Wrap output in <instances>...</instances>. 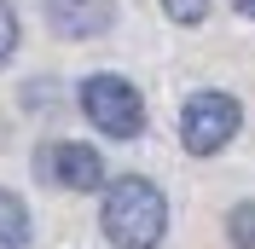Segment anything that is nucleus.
I'll return each instance as SVG.
<instances>
[{
  "label": "nucleus",
  "mask_w": 255,
  "mask_h": 249,
  "mask_svg": "<svg viewBox=\"0 0 255 249\" xmlns=\"http://www.w3.org/2000/svg\"><path fill=\"white\" fill-rule=\"evenodd\" d=\"M105 238L116 249H157L162 232H168V203L151 180L139 174H122L111 191H105V215H99Z\"/></svg>",
  "instance_id": "1"
},
{
  "label": "nucleus",
  "mask_w": 255,
  "mask_h": 249,
  "mask_svg": "<svg viewBox=\"0 0 255 249\" xmlns=\"http://www.w3.org/2000/svg\"><path fill=\"white\" fill-rule=\"evenodd\" d=\"M238 127H244V110H238V99L221 93V87H203V93H191L186 105H180V139H186L191 156L226 151Z\"/></svg>",
  "instance_id": "2"
},
{
  "label": "nucleus",
  "mask_w": 255,
  "mask_h": 249,
  "mask_svg": "<svg viewBox=\"0 0 255 249\" xmlns=\"http://www.w3.org/2000/svg\"><path fill=\"white\" fill-rule=\"evenodd\" d=\"M81 116L99 127V133H111V139H133L145 127V99L133 81L122 76H87L81 81Z\"/></svg>",
  "instance_id": "3"
},
{
  "label": "nucleus",
  "mask_w": 255,
  "mask_h": 249,
  "mask_svg": "<svg viewBox=\"0 0 255 249\" xmlns=\"http://www.w3.org/2000/svg\"><path fill=\"white\" fill-rule=\"evenodd\" d=\"M41 174H47L52 186H64V191H99L105 186V156L93 145L64 139V145H47L41 151Z\"/></svg>",
  "instance_id": "4"
},
{
  "label": "nucleus",
  "mask_w": 255,
  "mask_h": 249,
  "mask_svg": "<svg viewBox=\"0 0 255 249\" xmlns=\"http://www.w3.org/2000/svg\"><path fill=\"white\" fill-rule=\"evenodd\" d=\"M47 17H52L58 35L87 41V35H105L116 23V6H111V0H47Z\"/></svg>",
  "instance_id": "5"
},
{
  "label": "nucleus",
  "mask_w": 255,
  "mask_h": 249,
  "mask_svg": "<svg viewBox=\"0 0 255 249\" xmlns=\"http://www.w3.org/2000/svg\"><path fill=\"white\" fill-rule=\"evenodd\" d=\"M0 249H29V209L0 186Z\"/></svg>",
  "instance_id": "6"
},
{
  "label": "nucleus",
  "mask_w": 255,
  "mask_h": 249,
  "mask_svg": "<svg viewBox=\"0 0 255 249\" xmlns=\"http://www.w3.org/2000/svg\"><path fill=\"white\" fill-rule=\"evenodd\" d=\"M226 232L238 249H255V203H238L232 215H226Z\"/></svg>",
  "instance_id": "7"
},
{
  "label": "nucleus",
  "mask_w": 255,
  "mask_h": 249,
  "mask_svg": "<svg viewBox=\"0 0 255 249\" xmlns=\"http://www.w3.org/2000/svg\"><path fill=\"white\" fill-rule=\"evenodd\" d=\"M209 6H215V0H162V12L174 17V23H186V29H191V23H203Z\"/></svg>",
  "instance_id": "8"
},
{
  "label": "nucleus",
  "mask_w": 255,
  "mask_h": 249,
  "mask_svg": "<svg viewBox=\"0 0 255 249\" xmlns=\"http://www.w3.org/2000/svg\"><path fill=\"white\" fill-rule=\"evenodd\" d=\"M12 52H17V12L0 0V64L12 58Z\"/></svg>",
  "instance_id": "9"
},
{
  "label": "nucleus",
  "mask_w": 255,
  "mask_h": 249,
  "mask_svg": "<svg viewBox=\"0 0 255 249\" xmlns=\"http://www.w3.org/2000/svg\"><path fill=\"white\" fill-rule=\"evenodd\" d=\"M232 6H238V12H244V17H255V0H232Z\"/></svg>",
  "instance_id": "10"
}]
</instances>
